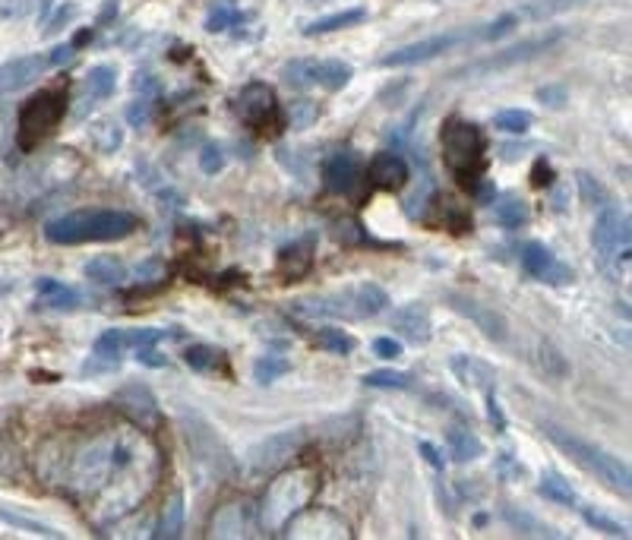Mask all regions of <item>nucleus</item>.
I'll return each instance as SVG.
<instances>
[{"mask_svg": "<svg viewBox=\"0 0 632 540\" xmlns=\"http://www.w3.org/2000/svg\"><path fill=\"white\" fill-rule=\"evenodd\" d=\"M162 474V455L143 433H98L73 455L70 487L89 503L95 499L98 525L121 522L152 493Z\"/></svg>", "mask_w": 632, "mask_h": 540, "instance_id": "obj_1", "label": "nucleus"}, {"mask_svg": "<svg viewBox=\"0 0 632 540\" xmlns=\"http://www.w3.org/2000/svg\"><path fill=\"white\" fill-rule=\"evenodd\" d=\"M140 218L124 209H83L54 218L45 225V237L57 247H79V244H111L136 234Z\"/></svg>", "mask_w": 632, "mask_h": 540, "instance_id": "obj_2", "label": "nucleus"}, {"mask_svg": "<svg viewBox=\"0 0 632 540\" xmlns=\"http://www.w3.org/2000/svg\"><path fill=\"white\" fill-rule=\"evenodd\" d=\"M541 430H544V436L550 439L553 446H557L563 455H569L572 462H576L582 471H588L595 480H601V484H604L607 490L620 493L623 499L632 493V474H629V465L620 462L617 455L604 452L601 446L588 443V439H582V436H576V433H569V430H563V427H557V424H541Z\"/></svg>", "mask_w": 632, "mask_h": 540, "instance_id": "obj_3", "label": "nucleus"}, {"mask_svg": "<svg viewBox=\"0 0 632 540\" xmlns=\"http://www.w3.org/2000/svg\"><path fill=\"white\" fill-rule=\"evenodd\" d=\"M389 307V294L380 285H354L345 291H335L326 297H301L291 304V313L304 319H342V323H354V319H373Z\"/></svg>", "mask_w": 632, "mask_h": 540, "instance_id": "obj_4", "label": "nucleus"}, {"mask_svg": "<svg viewBox=\"0 0 632 540\" xmlns=\"http://www.w3.org/2000/svg\"><path fill=\"white\" fill-rule=\"evenodd\" d=\"M440 149L446 168L456 174L459 184L474 190V184L484 174V152H487L484 130L465 117H449L440 130Z\"/></svg>", "mask_w": 632, "mask_h": 540, "instance_id": "obj_5", "label": "nucleus"}, {"mask_svg": "<svg viewBox=\"0 0 632 540\" xmlns=\"http://www.w3.org/2000/svg\"><path fill=\"white\" fill-rule=\"evenodd\" d=\"M320 487V477L313 471H291L282 474L279 480H272V487L266 490L260 522L266 531H282L294 515L310 506V499L316 496Z\"/></svg>", "mask_w": 632, "mask_h": 540, "instance_id": "obj_6", "label": "nucleus"}, {"mask_svg": "<svg viewBox=\"0 0 632 540\" xmlns=\"http://www.w3.org/2000/svg\"><path fill=\"white\" fill-rule=\"evenodd\" d=\"M64 114H67L64 92H38L35 98H29V102L19 108V120H16L19 152H35L57 127H61Z\"/></svg>", "mask_w": 632, "mask_h": 540, "instance_id": "obj_7", "label": "nucleus"}, {"mask_svg": "<svg viewBox=\"0 0 632 540\" xmlns=\"http://www.w3.org/2000/svg\"><path fill=\"white\" fill-rule=\"evenodd\" d=\"M234 114L260 136H275L285 130L282 105H279V98H275V89L266 83H247L241 92H237Z\"/></svg>", "mask_w": 632, "mask_h": 540, "instance_id": "obj_8", "label": "nucleus"}, {"mask_svg": "<svg viewBox=\"0 0 632 540\" xmlns=\"http://www.w3.org/2000/svg\"><path fill=\"white\" fill-rule=\"evenodd\" d=\"M478 42H484V26L449 29L443 35H430V38H421V42L386 54L380 64L383 67H414V64H427L433 57H443L446 51H456L462 45H478Z\"/></svg>", "mask_w": 632, "mask_h": 540, "instance_id": "obj_9", "label": "nucleus"}, {"mask_svg": "<svg viewBox=\"0 0 632 540\" xmlns=\"http://www.w3.org/2000/svg\"><path fill=\"white\" fill-rule=\"evenodd\" d=\"M354 76V67L339 57L329 60H291L282 70V79L294 89H326V92H342Z\"/></svg>", "mask_w": 632, "mask_h": 540, "instance_id": "obj_10", "label": "nucleus"}, {"mask_svg": "<svg viewBox=\"0 0 632 540\" xmlns=\"http://www.w3.org/2000/svg\"><path fill=\"white\" fill-rule=\"evenodd\" d=\"M629 240H632L629 212L620 206H607L598 215L595 231H591V244H595V253L607 269L620 266V259L629 263Z\"/></svg>", "mask_w": 632, "mask_h": 540, "instance_id": "obj_11", "label": "nucleus"}, {"mask_svg": "<svg viewBox=\"0 0 632 540\" xmlns=\"http://www.w3.org/2000/svg\"><path fill=\"white\" fill-rule=\"evenodd\" d=\"M304 439H307V430L304 427L282 430V433H272V436L260 439V443L250 446V452H247V471L256 474V477H266V474L282 471L291 462V458L301 452Z\"/></svg>", "mask_w": 632, "mask_h": 540, "instance_id": "obj_12", "label": "nucleus"}, {"mask_svg": "<svg viewBox=\"0 0 632 540\" xmlns=\"http://www.w3.org/2000/svg\"><path fill=\"white\" fill-rule=\"evenodd\" d=\"M560 42V32H547L544 38H528L522 45H512L503 51H493L490 57L474 60V64H465L462 70H452V76H487V73H500L509 67H519L528 64V60H535L538 54H544L550 45Z\"/></svg>", "mask_w": 632, "mask_h": 540, "instance_id": "obj_13", "label": "nucleus"}, {"mask_svg": "<svg viewBox=\"0 0 632 540\" xmlns=\"http://www.w3.org/2000/svg\"><path fill=\"white\" fill-rule=\"evenodd\" d=\"M446 300H449V307H452V310L462 313V316L468 319V323L478 326L481 335L490 338V342L503 345L506 338H509V323H506V316H503L500 310H493L490 304H484V300L468 297V294H462V291H449Z\"/></svg>", "mask_w": 632, "mask_h": 540, "instance_id": "obj_14", "label": "nucleus"}, {"mask_svg": "<svg viewBox=\"0 0 632 540\" xmlns=\"http://www.w3.org/2000/svg\"><path fill=\"white\" fill-rule=\"evenodd\" d=\"M114 405L121 408L140 430H155L158 420H162V411H158V402L149 386L143 383H127L114 392Z\"/></svg>", "mask_w": 632, "mask_h": 540, "instance_id": "obj_15", "label": "nucleus"}, {"mask_svg": "<svg viewBox=\"0 0 632 540\" xmlns=\"http://www.w3.org/2000/svg\"><path fill=\"white\" fill-rule=\"evenodd\" d=\"M282 531L288 537H332V540L351 537L348 534V525L335 512H329V509H301Z\"/></svg>", "mask_w": 632, "mask_h": 540, "instance_id": "obj_16", "label": "nucleus"}, {"mask_svg": "<svg viewBox=\"0 0 632 540\" xmlns=\"http://www.w3.org/2000/svg\"><path fill=\"white\" fill-rule=\"evenodd\" d=\"M364 177V165L354 149H339L329 162L323 165V187L329 193H354V187L361 184Z\"/></svg>", "mask_w": 632, "mask_h": 540, "instance_id": "obj_17", "label": "nucleus"}, {"mask_svg": "<svg viewBox=\"0 0 632 540\" xmlns=\"http://www.w3.org/2000/svg\"><path fill=\"white\" fill-rule=\"evenodd\" d=\"M48 67H51L48 54H23V57L7 60V64L0 67V95H10V92L32 86L38 76H45Z\"/></svg>", "mask_w": 632, "mask_h": 540, "instance_id": "obj_18", "label": "nucleus"}, {"mask_svg": "<svg viewBox=\"0 0 632 540\" xmlns=\"http://www.w3.org/2000/svg\"><path fill=\"white\" fill-rule=\"evenodd\" d=\"M367 177L380 190H402L408 184V162L399 152H377L367 165Z\"/></svg>", "mask_w": 632, "mask_h": 540, "instance_id": "obj_19", "label": "nucleus"}, {"mask_svg": "<svg viewBox=\"0 0 632 540\" xmlns=\"http://www.w3.org/2000/svg\"><path fill=\"white\" fill-rule=\"evenodd\" d=\"M256 531V512L250 503H228L212 518V537H250Z\"/></svg>", "mask_w": 632, "mask_h": 540, "instance_id": "obj_20", "label": "nucleus"}, {"mask_svg": "<svg viewBox=\"0 0 632 540\" xmlns=\"http://www.w3.org/2000/svg\"><path fill=\"white\" fill-rule=\"evenodd\" d=\"M389 326L411 345H427L430 342V329H433L430 326V310L424 304H405L399 310H392Z\"/></svg>", "mask_w": 632, "mask_h": 540, "instance_id": "obj_21", "label": "nucleus"}, {"mask_svg": "<svg viewBox=\"0 0 632 540\" xmlns=\"http://www.w3.org/2000/svg\"><path fill=\"white\" fill-rule=\"evenodd\" d=\"M449 370L462 386H468L474 392H490L493 379H497V373H493V367L487 364V360L474 357V354H456L449 360Z\"/></svg>", "mask_w": 632, "mask_h": 540, "instance_id": "obj_22", "label": "nucleus"}, {"mask_svg": "<svg viewBox=\"0 0 632 540\" xmlns=\"http://www.w3.org/2000/svg\"><path fill=\"white\" fill-rule=\"evenodd\" d=\"M35 294H38V304L48 310H76L79 307V294L70 285L57 282V278H38Z\"/></svg>", "mask_w": 632, "mask_h": 540, "instance_id": "obj_23", "label": "nucleus"}, {"mask_svg": "<svg viewBox=\"0 0 632 540\" xmlns=\"http://www.w3.org/2000/svg\"><path fill=\"white\" fill-rule=\"evenodd\" d=\"M446 446H449V455H452V462H474V458H481L484 455V443H481V436L474 433V430H465V427H452L446 433Z\"/></svg>", "mask_w": 632, "mask_h": 540, "instance_id": "obj_24", "label": "nucleus"}, {"mask_svg": "<svg viewBox=\"0 0 632 540\" xmlns=\"http://www.w3.org/2000/svg\"><path fill=\"white\" fill-rule=\"evenodd\" d=\"M493 222L506 231H519L531 222V206L522 196H503L497 206H493Z\"/></svg>", "mask_w": 632, "mask_h": 540, "instance_id": "obj_25", "label": "nucleus"}, {"mask_svg": "<svg viewBox=\"0 0 632 540\" xmlns=\"http://www.w3.org/2000/svg\"><path fill=\"white\" fill-rule=\"evenodd\" d=\"M367 19V10L364 7H351V10H342V13H332V16H323V19H313V23H307L301 29V35L313 38V35H329V32H339V29H351Z\"/></svg>", "mask_w": 632, "mask_h": 540, "instance_id": "obj_26", "label": "nucleus"}, {"mask_svg": "<svg viewBox=\"0 0 632 540\" xmlns=\"http://www.w3.org/2000/svg\"><path fill=\"white\" fill-rule=\"evenodd\" d=\"M538 493L547 499V503H557V506H566V509H579V493L572 490L569 480L563 474H557V471L541 474Z\"/></svg>", "mask_w": 632, "mask_h": 540, "instance_id": "obj_27", "label": "nucleus"}, {"mask_svg": "<svg viewBox=\"0 0 632 540\" xmlns=\"http://www.w3.org/2000/svg\"><path fill=\"white\" fill-rule=\"evenodd\" d=\"M184 534V493H174L168 506L158 515V525L152 531L155 540H177Z\"/></svg>", "mask_w": 632, "mask_h": 540, "instance_id": "obj_28", "label": "nucleus"}, {"mask_svg": "<svg viewBox=\"0 0 632 540\" xmlns=\"http://www.w3.org/2000/svg\"><path fill=\"white\" fill-rule=\"evenodd\" d=\"M83 272H86L89 282L105 285V288L121 285L124 278H127V269H124V263L117 256H95V259H89Z\"/></svg>", "mask_w": 632, "mask_h": 540, "instance_id": "obj_29", "label": "nucleus"}, {"mask_svg": "<svg viewBox=\"0 0 632 540\" xmlns=\"http://www.w3.org/2000/svg\"><path fill=\"white\" fill-rule=\"evenodd\" d=\"M310 266H313V253H310V244H307V240H298V244H291V247H282V250H279V272L288 275L291 282H294V278L307 275Z\"/></svg>", "mask_w": 632, "mask_h": 540, "instance_id": "obj_30", "label": "nucleus"}, {"mask_svg": "<svg viewBox=\"0 0 632 540\" xmlns=\"http://www.w3.org/2000/svg\"><path fill=\"white\" fill-rule=\"evenodd\" d=\"M503 518H506V525L522 537H560V531H553L550 525L541 522V518L528 515L516 506H503Z\"/></svg>", "mask_w": 632, "mask_h": 540, "instance_id": "obj_31", "label": "nucleus"}, {"mask_svg": "<svg viewBox=\"0 0 632 540\" xmlns=\"http://www.w3.org/2000/svg\"><path fill=\"white\" fill-rule=\"evenodd\" d=\"M187 367L196 373H212V370H228V354L222 348H212V345H190L184 351Z\"/></svg>", "mask_w": 632, "mask_h": 540, "instance_id": "obj_32", "label": "nucleus"}, {"mask_svg": "<svg viewBox=\"0 0 632 540\" xmlns=\"http://www.w3.org/2000/svg\"><path fill=\"white\" fill-rule=\"evenodd\" d=\"M288 370H291V360H288L285 354H279V351H269V354H263V357L253 364V379H256L260 386H272L275 379H282Z\"/></svg>", "mask_w": 632, "mask_h": 540, "instance_id": "obj_33", "label": "nucleus"}, {"mask_svg": "<svg viewBox=\"0 0 632 540\" xmlns=\"http://www.w3.org/2000/svg\"><path fill=\"white\" fill-rule=\"evenodd\" d=\"M0 522L10 525V528L26 531V534H35V537H51V540H61V537H64L61 531H54L51 525L38 522V518H29V515H19V512L7 509L4 503H0Z\"/></svg>", "mask_w": 632, "mask_h": 540, "instance_id": "obj_34", "label": "nucleus"}, {"mask_svg": "<svg viewBox=\"0 0 632 540\" xmlns=\"http://www.w3.org/2000/svg\"><path fill=\"white\" fill-rule=\"evenodd\" d=\"M117 89V70L108 64H98L86 73V95L95 98V102H102V98H111Z\"/></svg>", "mask_w": 632, "mask_h": 540, "instance_id": "obj_35", "label": "nucleus"}, {"mask_svg": "<svg viewBox=\"0 0 632 540\" xmlns=\"http://www.w3.org/2000/svg\"><path fill=\"white\" fill-rule=\"evenodd\" d=\"M237 23H241V7L234 0H215L206 16V32H228Z\"/></svg>", "mask_w": 632, "mask_h": 540, "instance_id": "obj_36", "label": "nucleus"}, {"mask_svg": "<svg viewBox=\"0 0 632 540\" xmlns=\"http://www.w3.org/2000/svg\"><path fill=\"white\" fill-rule=\"evenodd\" d=\"M519 259H522V269H525L531 278H541L553 263H557V256H553V250L544 247V244H538V240H535V244H525Z\"/></svg>", "mask_w": 632, "mask_h": 540, "instance_id": "obj_37", "label": "nucleus"}, {"mask_svg": "<svg viewBox=\"0 0 632 540\" xmlns=\"http://www.w3.org/2000/svg\"><path fill=\"white\" fill-rule=\"evenodd\" d=\"M313 342H316V348H323L329 354H339V357H348L354 351V345H358L345 329H335V326L320 329V332L313 335Z\"/></svg>", "mask_w": 632, "mask_h": 540, "instance_id": "obj_38", "label": "nucleus"}, {"mask_svg": "<svg viewBox=\"0 0 632 540\" xmlns=\"http://www.w3.org/2000/svg\"><path fill=\"white\" fill-rule=\"evenodd\" d=\"M582 4H588V0H528L519 16H528V19H550V16H557V13L576 10V7H582Z\"/></svg>", "mask_w": 632, "mask_h": 540, "instance_id": "obj_39", "label": "nucleus"}, {"mask_svg": "<svg viewBox=\"0 0 632 540\" xmlns=\"http://www.w3.org/2000/svg\"><path fill=\"white\" fill-rule=\"evenodd\" d=\"M364 386L370 389H395V392H405L414 386V376L402 373V370H373L364 376Z\"/></svg>", "mask_w": 632, "mask_h": 540, "instance_id": "obj_40", "label": "nucleus"}, {"mask_svg": "<svg viewBox=\"0 0 632 540\" xmlns=\"http://www.w3.org/2000/svg\"><path fill=\"white\" fill-rule=\"evenodd\" d=\"M127 348V332L124 329H108L95 338V357L98 360H117Z\"/></svg>", "mask_w": 632, "mask_h": 540, "instance_id": "obj_41", "label": "nucleus"}, {"mask_svg": "<svg viewBox=\"0 0 632 540\" xmlns=\"http://www.w3.org/2000/svg\"><path fill=\"white\" fill-rule=\"evenodd\" d=\"M531 124H535V117H531V111H525V108H509L493 117V127L503 133H528Z\"/></svg>", "mask_w": 632, "mask_h": 540, "instance_id": "obj_42", "label": "nucleus"}, {"mask_svg": "<svg viewBox=\"0 0 632 540\" xmlns=\"http://www.w3.org/2000/svg\"><path fill=\"white\" fill-rule=\"evenodd\" d=\"M538 364H541V370H544L550 379H563V376L569 373V364L563 360V354H560L557 348H550V345H541Z\"/></svg>", "mask_w": 632, "mask_h": 540, "instance_id": "obj_43", "label": "nucleus"}, {"mask_svg": "<svg viewBox=\"0 0 632 540\" xmlns=\"http://www.w3.org/2000/svg\"><path fill=\"white\" fill-rule=\"evenodd\" d=\"M582 515H585V522H588L591 528L601 531V534H607V537H629V528H626V525L614 522V518H607V515L595 512V509H585Z\"/></svg>", "mask_w": 632, "mask_h": 540, "instance_id": "obj_44", "label": "nucleus"}, {"mask_svg": "<svg viewBox=\"0 0 632 540\" xmlns=\"http://www.w3.org/2000/svg\"><path fill=\"white\" fill-rule=\"evenodd\" d=\"M95 143L102 152H114L124 143V133L117 124H111V120H102V124H95Z\"/></svg>", "mask_w": 632, "mask_h": 540, "instance_id": "obj_45", "label": "nucleus"}, {"mask_svg": "<svg viewBox=\"0 0 632 540\" xmlns=\"http://www.w3.org/2000/svg\"><path fill=\"white\" fill-rule=\"evenodd\" d=\"M519 19H522L519 13H503L493 19V23H484V42H500L503 35H509L519 26Z\"/></svg>", "mask_w": 632, "mask_h": 540, "instance_id": "obj_46", "label": "nucleus"}, {"mask_svg": "<svg viewBox=\"0 0 632 540\" xmlns=\"http://www.w3.org/2000/svg\"><path fill=\"white\" fill-rule=\"evenodd\" d=\"M136 275V282H152V285H162L165 282V275H168V266L162 263V259H146V263H140L133 269Z\"/></svg>", "mask_w": 632, "mask_h": 540, "instance_id": "obj_47", "label": "nucleus"}, {"mask_svg": "<svg viewBox=\"0 0 632 540\" xmlns=\"http://www.w3.org/2000/svg\"><path fill=\"white\" fill-rule=\"evenodd\" d=\"M579 187H582V199L588 206H604L607 203V190L591 174H585V171L579 174Z\"/></svg>", "mask_w": 632, "mask_h": 540, "instance_id": "obj_48", "label": "nucleus"}, {"mask_svg": "<svg viewBox=\"0 0 632 540\" xmlns=\"http://www.w3.org/2000/svg\"><path fill=\"white\" fill-rule=\"evenodd\" d=\"M316 117H320V108H316L313 102H294V105H291V127L304 130V127L313 124Z\"/></svg>", "mask_w": 632, "mask_h": 540, "instance_id": "obj_49", "label": "nucleus"}, {"mask_svg": "<svg viewBox=\"0 0 632 540\" xmlns=\"http://www.w3.org/2000/svg\"><path fill=\"white\" fill-rule=\"evenodd\" d=\"M538 282H547V285L563 288V285H572V282H576V272H572L569 266H563L560 259H557V263H553V266H550V269L538 278Z\"/></svg>", "mask_w": 632, "mask_h": 540, "instance_id": "obj_50", "label": "nucleus"}, {"mask_svg": "<svg viewBox=\"0 0 632 540\" xmlns=\"http://www.w3.org/2000/svg\"><path fill=\"white\" fill-rule=\"evenodd\" d=\"M373 354L383 357V360H399L402 357V342L392 335H380L377 342H373Z\"/></svg>", "mask_w": 632, "mask_h": 540, "instance_id": "obj_51", "label": "nucleus"}, {"mask_svg": "<svg viewBox=\"0 0 632 540\" xmlns=\"http://www.w3.org/2000/svg\"><path fill=\"white\" fill-rule=\"evenodd\" d=\"M200 168H203L206 174L222 171V168H225V152H222L219 146H206V149L200 152Z\"/></svg>", "mask_w": 632, "mask_h": 540, "instance_id": "obj_52", "label": "nucleus"}, {"mask_svg": "<svg viewBox=\"0 0 632 540\" xmlns=\"http://www.w3.org/2000/svg\"><path fill=\"white\" fill-rule=\"evenodd\" d=\"M550 184H553V168H550L547 158H538V162H535V171H531V187L544 190V187H550Z\"/></svg>", "mask_w": 632, "mask_h": 540, "instance_id": "obj_53", "label": "nucleus"}, {"mask_svg": "<svg viewBox=\"0 0 632 540\" xmlns=\"http://www.w3.org/2000/svg\"><path fill=\"white\" fill-rule=\"evenodd\" d=\"M418 452L424 455V462L430 465V468H437V471H443L446 468V458H443V452L433 446V443H427V439H421L418 443Z\"/></svg>", "mask_w": 632, "mask_h": 540, "instance_id": "obj_54", "label": "nucleus"}, {"mask_svg": "<svg viewBox=\"0 0 632 540\" xmlns=\"http://www.w3.org/2000/svg\"><path fill=\"white\" fill-rule=\"evenodd\" d=\"M149 111H152V102H149V98H140V102L130 105L127 120H130L133 127H140V124H146V120H149Z\"/></svg>", "mask_w": 632, "mask_h": 540, "instance_id": "obj_55", "label": "nucleus"}, {"mask_svg": "<svg viewBox=\"0 0 632 540\" xmlns=\"http://www.w3.org/2000/svg\"><path fill=\"white\" fill-rule=\"evenodd\" d=\"M487 417H490V424L497 427L500 433L506 430V414H503V408H500L497 395H493V392H487Z\"/></svg>", "mask_w": 632, "mask_h": 540, "instance_id": "obj_56", "label": "nucleus"}, {"mask_svg": "<svg viewBox=\"0 0 632 540\" xmlns=\"http://www.w3.org/2000/svg\"><path fill=\"white\" fill-rule=\"evenodd\" d=\"M136 360H140V364H146V367H168V357L158 354L155 345L152 348H136Z\"/></svg>", "mask_w": 632, "mask_h": 540, "instance_id": "obj_57", "label": "nucleus"}, {"mask_svg": "<svg viewBox=\"0 0 632 540\" xmlns=\"http://www.w3.org/2000/svg\"><path fill=\"white\" fill-rule=\"evenodd\" d=\"M538 98H541V102H547L550 108H560L566 102V92L560 86H547V89L538 92Z\"/></svg>", "mask_w": 632, "mask_h": 540, "instance_id": "obj_58", "label": "nucleus"}, {"mask_svg": "<svg viewBox=\"0 0 632 540\" xmlns=\"http://www.w3.org/2000/svg\"><path fill=\"white\" fill-rule=\"evenodd\" d=\"M73 54H76V48L73 45H61V48H54L48 57H51V67H61V64H70L73 60Z\"/></svg>", "mask_w": 632, "mask_h": 540, "instance_id": "obj_59", "label": "nucleus"}]
</instances>
